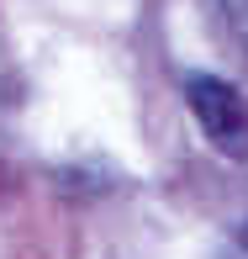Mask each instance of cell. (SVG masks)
Segmentation results:
<instances>
[{
  "instance_id": "2",
  "label": "cell",
  "mask_w": 248,
  "mask_h": 259,
  "mask_svg": "<svg viewBox=\"0 0 248 259\" xmlns=\"http://www.w3.org/2000/svg\"><path fill=\"white\" fill-rule=\"evenodd\" d=\"M222 11H227V21L238 27V37L248 42V0H222Z\"/></svg>"
},
{
  "instance_id": "1",
  "label": "cell",
  "mask_w": 248,
  "mask_h": 259,
  "mask_svg": "<svg viewBox=\"0 0 248 259\" xmlns=\"http://www.w3.org/2000/svg\"><path fill=\"white\" fill-rule=\"evenodd\" d=\"M185 101H190L201 133L222 148L227 159H248V101L227 79L217 74H190L185 79Z\"/></svg>"
}]
</instances>
